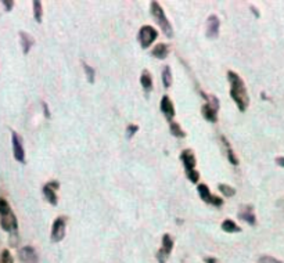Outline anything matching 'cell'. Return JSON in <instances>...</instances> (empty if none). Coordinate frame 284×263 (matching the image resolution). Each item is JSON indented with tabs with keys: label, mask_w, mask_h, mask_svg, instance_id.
<instances>
[{
	"label": "cell",
	"mask_w": 284,
	"mask_h": 263,
	"mask_svg": "<svg viewBox=\"0 0 284 263\" xmlns=\"http://www.w3.org/2000/svg\"><path fill=\"white\" fill-rule=\"evenodd\" d=\"M258 263H283L279 259L273 258V256H269V255H264L258 259Z\"/></svg>",
	"instance_id": "83f0119b"
},
{
	"label": "cell",
	"mask_w": 284,
	"mask_h": 263,
	"mask_svg": "<svg viewBox=\"0 0 284 263\" xmlns=\"http://www.w3.org/2000/svg\"><path fill=\"white\" fill-rule=\"evenodd\" d=\"M276 163H277L279 167L284 168V157H277V158H276Z\"/></svg>",
	"instance_id": "1f68e13d"
},
{
	"label": "cell",
	"mask_w": 284,
	"mask_h": 263,
	"mask_svg": "<svg viewBox=\"0 0 284 263\" xmlns=\"http://www.w3.org/2000/svg\"><path fill=\"white\" fill-rule=\"evenodd\" d=\"M239 218L243 219L244 222H247L248 224H251V226H254L255 223H257L255 215H254V212H253V207L244 208V211H241V212H240Z\"/></svg>",
	"instance_id": "e0dca14e"
},
{
	"label": "cell",
	"mask_w": 284,
	"mask_h": 263,
	"mask_svg": "<svg viewBox=\"0 0 284 263\" xmlns=\"http://www.w3.org/2000/svg\"><path fill=\"white\" fill-rule=\"evenodd\" d=\"M58 187H60V184H58V182L54 180V182L46 183L45 186H43V188H42L43 195H45L46 200H47L51 205H57V203H58V198H57L56 194V190Z\"/></svg>",
	"instance_id": "30bf717a"
},
{
	"label": "cell",
	"mask_w": 284,
	"mask_h": 263,
	"mask_svg": "<svg viewBox=\"0 0 284 263\" xmlns=\"http://www.w3.org/2000/svg\"><path fill=\"white\" fill-rule=\"evenodd\" d=\"M11 211L10 205L9 203L6 201L5 198H0V216L2 215H6V213H9Z\"/></svg>",
	"instance_id": "4316f807"
},
{
	"label": "cell",
	"mask_w": 284,
	"mask_h": 263,
	"mask_svg": "<svg viewBox=\"0 0 284 263\" xmlns=\"http://www.w3.org/2000/svg\"><path fill=\"white\" fill-rule=\"evenodd\" d=\"M171 133H172L173 136L175 137H179V139H182V137L186 136V132L183 130L182 127H180V125L179 123H176V122H171Z\"/></svg>",
	"instance_id": "7402d4cb"
},
{
	"label": "cell",
	"mask_w": 284,
	"mask_h": 263,
	"mask_svg": "<svg viewBox=\"0 0 284 263\" xmlns=\"http://www.w3.org/2000/svg\"><path fill=\"white\" fill-rule=\"evenodd\" d=\"M150 5H151L150 6V10H151L152 18L155 20V22H157L158 25L161 26V29H163V32L168 38H172L173 29L172 26H171V22H169V20L167 18V15L164 13L163 7L160 6L158 2H151Z\"/></svg>",
	"instance_id": "7a4b0ae2"
},
{
	"label": "cell",
	"mask_w": 284,
	"mask_h": 263,
	"mask_svg": "<svg viewBox=\"0 0 284 263\" xmlns=\"http://www.w3.org/2000/svg\"><path fill=\"white\" fill-rule=\"evenodd\" d=\"M222 230L226 232V233H240L241 232V227L237 226L233 220H230V219H226L222 222Z\"/></svg>",
	"instance_id": "d6986e66"
},
{
	"label": "cell",
	"mask_w": 284,
	"mask_h": 263,
	"mask_svg": "<svg viewBox=\"0 0 284 263\" xmlns=\"http://www.w3.org/2000/svg\"><path fill=\"white\" fill-rule=\"evenodd\" d=\"M151 54L155 57V58L164 60V58H167L168 54H169V46L165 45V43H160V45H157L152 49Z\"/></svg>",
	"instance_id": "2e32d148"
},
{
	"label": "cell",
	"mask_w": 284,
	"mask_h": 263,
	"mask_svg": "<svg viewBox=\"0 0 284 263\" xmlns=\"http://www.w3.org/2000/svg\"><path fill=\"white\" fill-rule=\"evenodd\" d=\"M197 190L204 203L211 204L213 207H222V205H224V200L220 197H218V195H213L207 184H198Z\"/></svg>",
	"instance_id": "8992f818"
},
{
	"label": "cell",
	"mask_w": 284,
	"mask_h": 263,
	"mask_svg": "<svg viewBox=\"0 0 284 263\" xmlns=\"http://www.w3.org/2000/svg\"><path fill=\"white\" fill-rule=\"evenodd\" d=\"M139 130V126L137 125H129V126L127 127V137H133V135L136 133V132Z\"/></svg>",
	"instance_id": "f1b7e54d"
},
{
	"label": "cell",
	"mask_w": 284,
	"mask_h": 263,
	"mask_svg": "<svg viewBox=\"0 0 284 263\" xmlns=\"http://www.w3.org/2000/svg\"><path fill=\"white\" fill-rule=\"evenodd\" d=\"M161 112L165 115L168 121L172 122L173 117H175V107H173L171 98L168 96H164L161 98Z\"/></svg>",
	"instance_id": "4fadbf2b"
},
{
	"label": "cell",
	"mask_w": 284,
	"mask_h": 263,
	"mask_svg": "<svg viewBox=\"0 0 284 263\" xmlns=\"http://www.w3.org/2000/svg\"><path fill=\"white\" fill-rule=\"evenodd\" d=\"M207 98V104H204L201 108V114L205 121L215 123L218 121V110H219V100L215 96H207L203 94Z\"/></svg>",
	"instance_id": "277c9868"
},
{
	"label": "cell",
	"mask_w": 284,
	"mask_h": 263,
	"mask_svg": "<svg viewBox=\"0 0 284 263\" xmlns=\"http://www.w3.org/2000/svg\"><path fill=\"white\" fill-rule=\"evenodd\" d=\"M163 83L165 89H169L172 85V72H171V67H164L163 70Z\"/></svg>",
	"instance_id": "44dd1931"
},
{
	"label": "cell",
	"mask_w": 284,
	"mask_h": 263,
	"mask_svg": "<svg viewBox=\"0 0 284 263\" xmlns=\"http://www.w3.org/2000/svg\"><path fill=\"white\" fill-rule=\"evenodd\" d=\"M3 5H5L6 10L10 11L11 9H13V5H14V2H13V0H10V2H7V0H5V2H3Z\"/></svg>",
	"instance_id": "f546056e"
},
{
	"label": "cell",
	"mask_w": 284,
	"mask_h": 263,
	"mask_svg": "<svg viewBox=\"0 0 284 263\" xmlns=\"http://www.w3.org/2000/svg\"><path fill=\"white\" fill-rule=\"evenodd\" d=\"M11 142H13V154H14V158L18 162L24 163L25 162V151H24L21 136L17 132H11Z\"/></svg>",
	"instance_id": "9c48e42d"
},
{
	"label": "cell",
	"mask_w": 284,
	"mask_h": 263,
	"mask_svg": "<svg viewBox=\"0 0 284 263\" xmlns=\"http://www.w3.org/2000/svg\"><path fill=\"white\" fill-rule=\"evenodd\" d=\"M0 263H14L13 256H11L9 249H5V251L2 252V255H0Z\"/></svg>",
	"instance_id": "d4e9b609"
},
{
	"label": "cell",
	"mask_w": 284,
	"mask_h": 263,
	"mask_svg": "<svg viewBox=\"0 0 284 263\" xmlns=\"http://www.w3.org/2000/svg\"><path fill=\"white\" fill-rule=\"evenodd\" d=\"M220 140H222V143H224V146L226 147V154H228V158L229 161H230V163H233V165H239V159H237V157L234 155L233 150H232V146H230V143L226 140V137H220Z\"/></svg>",
	"instance_id": "ffe728a7"
},
{
	"label": "cell",
	"mask_w": 284,
	"mask_h": 263,
	"mask_svg": "<svg viewBox=\"0 0 284 263\" xmlns=\"http://www.w3.org/2000/svg\"><path fill=\"white\" fill-rule=\"evenodd\" d=\"M180 159H182V163L184 165V169H186V176L192 183L197 184L198 179H200V173L196 171V163H197V159L194 157V152L192 150H184L180 154Z\"/></svg>",
	"instance_id": "3957f363"
},
{
	"label": "cell",
	"mask_w": 284,
	"mask_h": 263,
	"mask_svg": "<svg viewBox=\"0 0 284 263\" xmlns=\"http://www.w3.org/2000/svg\"><path fill=\"white\" fill-rule=\"evenodd\" d=\"M51 241L53 243H60L62 238L66 237V219L60 216L53 222L51 226Z\"/></svg>",
	"instance_id": "ba28073f"
},
{
	"label": "cell",
	"mask_w": 284,
	"mask_h": 263,
	"mask_svg": "<svg viewBox=\"0 0 284 263\" xmlns=\"http://www.w3.org/2000/svg\"><path fill=\"white\" fill-rule=\"evenodd\" d=\"M157 36L158 32L155 28H152L151 25H144L137 34V41L142 46V49H148L152 45V42L157 39Z\"/></svg>",
	"instance_id": "5b68a950"
},
{
	"label": "cell",
	"mask_w": 284,
	"mask_h": 263,
	"mask_svg": "<svg viewBox=\"0 0 284 263\" xmlns=\"http://www.w3.org/2000/svg\"><path fill=\"white\" fill-rule=\"evenodd\" d=\"M218 188L219 191L222 192L224 195H226V197H233L234 194H236V188L230 187L228 184H219Z\"/></svg>",
	"instance_id": "cb8c5ba5"
},
{
	"label": "cell",
	"mask_w": 284,
	"mask_h": 263,
	"mask_svg": "<svg viewBox=\"0 0 284 263\" xmlns=\"http://www.w3.org/2000/svg\"><path fill=\"white\" fill-rule=\"evenodd\" d=\"M0 224H2V228L6 230V232H15L17 227H18V222H17V218H15V215L13 211H10L9 213H6V215H2L0 216Z\"/></svg>",
	"instance_id": "8fae6325"
},
{
	"label": "cell",
	"mask_w": 284,
	"mask_h": 263,
	"mask_svg": "<svg viewBox=\"0 0 284 263\" xmlns=\"http://www.w3.org/2000/svg\"><path fill=\"white\" fill-rule=\"evenodd\" d=\"M83 68H85V72H86L89 82H90V83H93V82H94V75H96L94 70H93L90 65H87L86 62H83Z\"/></svg>",
	"instance_id": "484cf974"
},
{
	"label": "cell",
	"mask_w": 284,
	"mask_h": 263,
	"mask_svg": "<svg viewBox=\"0 0 284 263\" xmlns=\"http://www.w3.org/2000/svg\"><path fill=\"white\" fill-rule=\"evenodd\" d=\"M20 258L24 263H39L36 251L32 247H28V245L20 249Z\"/></svg>",
	"instance_id": "7c38bea8"
},
{
	"label": "cell",
	"mask_w": 284,
	"mask_h": 263,
	"mask_svg": "<svg viewBox=\"0 0 284 263\" xmlns=\"http://www.w3.org/2000/svg\"><path fill=\"white\" fill-rule=\"evenodd\" d=\"M219 26H220V22H219L218 17L211 15L207 21V36L211 39H215L219 34Z\"/></svg>",
	"instance_id": "5bb4252c"
},
{
	"label": "cell",
	"mask_w": 284,
	"mask_h": 263,
	"mask_svg": "<svg viewBox=\"0 0 284 263\" xmlns=\"http://www.w3.org/2000/svg\"><path fill=\"white\" fill-rule=\"evenodd\" d=\"M173 248V238L171 237V234H164L163 236V245L157 252V260L158 263H167L169 255L172 252Z\"/></svg>",
	"instance_id": "52a82bcc"
},
{
	"label": "cell",
	"mask_w": 284,
	"mask_h": 263,
	"mask_svg": "<svg viewBox=\"0 0 284 263\" xmlns=\"http://www.w3.org/2000/svg\"><path fill=\"white\" fill-rule=\"evenodd\" d=\"M42 13H43V10H42V3L41 2H38V0H35V2H34V15H35V20L38 24H41L42 22Z\"/></svg>",
	"instance_id": "603a6c76"
},
{
	"label": "cell",
	"mask_w": 284,
	"mask_h": 263,
	"mask_svg": "<svg viewBox=\"0 0 284 263\" xmlns=\"http://www.w3.org/2000/svg\"><path fill=\"white\" fill-rule=\"evenodd\" d=\"M204 262H205V263H216V259H215V258H205V259H204Z\"/></svg>",
	"instance_id": "d6a6232c"
},
{
	"label": "cell",
	"mask_w": 284,
	"mask_h": 263,
	"mask_svg": "<svg viewBox=\"0 0 284 263\" xmlns=\"http://www.w3.org/2000/svg\"><path fill=\"white\" fill-rule=\"evenodd\" d=\"M42 107H43V111H45V117L50 118V111H49V107L46 103H42Z\"/></svg>",
	"instance_id": "4dcf8cb0"
},
{
	"label": "cell",
	"mask_w": 284,
	"mask_h": 263,
	"mask_svg": "<svg viewBox=\"0 0 284 263\" xmlns=\"http://www.w3.org/2000/svg\"><path fill=\"white\" fill-rule=\"evenodd\" d=\"M20 41L24 54H28V53H29V49L34 46V43H35L34 38L30 35H28L26 32H20Z\"/></svg>",
	"instance_id": "9a60e30c"
},
{
	"label": "cell",
	"mask_w": 284,
	"mask_h": 263,
	"mask_svg": "<svg viewBox=\"0 0 284 263\" xmlns=\"http://www.w3.org/2000/svg\"><path fill=\"white\" fill-rule=\"evenodd\" d=\"M228 79L230 82V96L236 103L240 111L244 112L249 104V97L247 93V87L244 85L243 79L234 71H228Z\"/></svg>",
	"instance_id": "6da1fadb"
},
{
	"label": "cell",
	"mask_w": 284,
	"mask_h": 263,
	"mask_svg": "<svg viewBox=\"0 0 284 263\" xmlns=\"http://www.w3.org/2000/svg\"><path fill=\"white\" fill-rule=\"evenodd\" d=\"M140 83H142V86L144 90L147 91H151L152 89V78L151 75H150V72L147 71V70H144L142 74V76H140Z\"/></svg>",
	"instance_id": "ac0fdd59"
}]
</instances>
